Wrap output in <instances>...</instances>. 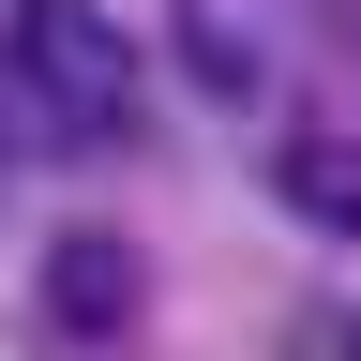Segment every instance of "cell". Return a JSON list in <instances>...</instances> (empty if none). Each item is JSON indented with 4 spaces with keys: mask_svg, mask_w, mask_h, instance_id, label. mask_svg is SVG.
I'll return each mask as SVG.
<instances>
[{
    "mask_svg": "<svg viewBox=\"0 0 361 361\" xmlns=\"http://www.w3.org/2000/svg\"><path fill=\"white\" fill-rule=\"evenodd\" d=\"M16 75H30V106L61 135H121L135 121V61H121V30L90 0H16Z\"/></svg>",
    "mask_w": 361,
    "mask_h": 361,
    "instance_id": "6da1fadb",
    "label": "cell"
},
{
    "mask_svg": "<svg viewBox=\"0 0 361 361\" xmlns=\"http://www.w3.org/2000/svg\"><path fill=\"white\" fill-rule=\"evenodd\" d=\"M135 301H151V256H135L121 226H61V241H45V331L61 346H121Z\"/></svg>",
    "mask_w": 361,
    "mask_h": 361,
    "instance_id": "7a4b0ae2",
    "label": "cell"
},
{
    "mask_svg": "<svg viewBox=\"0 0 361 361\" xmlns=\"http://www.w3.org/2000/svg\"><path fill=\"white\" fill-rule=\"evenodd\" d=\"M286 211L301 226H361V135H286Z\"/></svg>",
    "mask_w": 361,
    "mask_h": 361,
    "instance_id": "3957f363",
    "label": "cell"
}]
</instances>
